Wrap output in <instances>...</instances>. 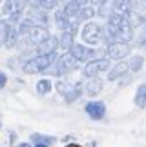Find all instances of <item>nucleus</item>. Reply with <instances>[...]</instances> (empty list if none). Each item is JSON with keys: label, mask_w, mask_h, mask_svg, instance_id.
<instances>
[{"label": "nucleus", "mask_w": 146, "mask_h": 147, "mask_svg": "<svg viewBox=\"0 0 146 147\" xmlns=\"http://www.w3.org/2000/svg\"><path fill=\"white\" fill-rule=\"evenodd\" d=\"M55 62V53H49V55H38L35 58L27 60L24 64V73L27 75H35V73H42V71H48L49 65Z\"/></svg>", "instance_id": "1"}, {"label": "nucleus", "mask_w": 146, "mask_h": 147, "mask_svg": "<svg viewBox=\"0 0 146 147\" xmlns=\"http://www.w3.org/2000/svg\"><path fill=\"white\" fill-rule=\"evenodd\" d=\"M102 38H104V31L99 24L88 22V24L82 27V40L86 44H89V46H95V44L102 42Z\"/></svg>", "instance_id": "2"}, {"label": "nucleus", "mask_w": 146, "mask_h": 147, "mask_svg": "<svg viewBox=\"0 0 146 147\" xmlns=\"http://www.w3.org/2000/svg\"><path fill=\"white\" fill-rule=\"evenodd\" d=\"M57 89L60 94H64V98L68 104H71V102L78 100V96L82 94V84H68V82H59L57 84Z\"/></svg>", "instance_id": "3"}, {"label": "nucleus", "mask_w": 146, "mask_h": 147, "mask_svg": "<svg viewBox=\"0 0 146 147\" xmlns=\"http://www.w3.org/2000/svg\"><path fill=\"white\" fill-rule=\"evenodd\" d=\"M110 67V60L108 58H97V60H89L86 67H84V75H86L88 78L89 76H97L99 73L106 71Z\"/></svg>", "instance_id": "4"}, {"label": "nucleus", "mask_w": 146, "mask_h": 147, "mask_svg": "<svg viewBox=\"0 0 146 147\" xmlns=\"http://www.w3.org/2000/svg\"><path fill=\"white\" fill-rule=\"evenodd\" d=\"M77 67V60L71 56V53H64L57 60V69H53L55 75H66V73L73 71Z\"/></svg>", "instance_id": "5"}, {"label": "nucleus", "mask_w": 146, "mask_h": 147, "mask_svg": "<svg viewBox=\"0 0 146 147\" xmlns=\"http://www.w3.org/2000/svg\"><path fill=\"white\" fill-rule=\"evenodd\" d=\"M70 53L77 62H89V60H93V56H95L93 49H89L86 46H81V44H73L70 47Z\"/></svg>", "instance_id": "6"}, {"label": "nucleus", "mask_w": 146, "mask_h": 147, "mask_svg": "<svg viewBox=\"0 0 146 147\" xmlns=\"http://www.w3.org/2000/svg\"><path fill=\"white\" fill-rule=\"evenodd\" d=\"M106 53L113 60H122L126 55H130V46L126 42H111L106 49Z\"/></svg>", "instance_id": "7"}, {"label": "nucleus", "mask_w": 146, "mask_h": 147, "mask_svg": "<svg viewBox=\"0 0 146 147\" xmlns=\"http://www.w3.org/2000/svg\"><path fill=\"white\" fill-rule=\"evenodd\" d=\"M22 7H24V2H22V0H5L2 11H4V15H8L13 22H16L20 13H22Z\"/></svg>", "instance_id": "8"}, {"label": "nucleus", "mask_w": 146, "mask_h": 147, "mask_svg": "<svg viewBox=\"0 0 146 147\" xmlns=\"http://www.w3.org/2000/svg\"><path fill=\"white\" fill-rule=\"evenodd\" d=\"M49 36V33L46 27H42V26H37V24H33V27L29 29V33H27V38H29V42L31 44H40L42 40H46V38Z\"/></svg>", "instance_id": "9"}, {"label": "nucleus", "mask_w": 146, "mask_h": 147, "mask_svg": "<svg viewBox=\"0 0 146 147\" xmlns=\"http://www.w3.org/2000/svg\"><path fill=\"white\" fill-rule=\"evenodd\" d=\"M86 113L93 120H100L106 113V105L102 102H89V104H86Z\"/></svg>", "instance_id": "10"}, {"label": "nucleus", "mask_w": 146, "mask_h": 147, "mask_svg": "<svg viewBox=\"0 0 146 147\" xmlns=\"http://www.w3.org/2000/svg\"><path fill=\"white\" fill-rule=\"evenodd\" d=\"M38 53L40 55H49V53H55V49L59 47V38L57 36H51L49 35L46 40H42L40 44H38Z\"/></svg>", "instance_id": "11"}, {"label": "nucleus", "mask_w": 146, "mask_h": 147, "mask_svg": "<svg viewBox=\"0 0 146 147\" xmlns=\"http://www.w3.org/2000/svg\"><path fill=\"white\" fill-rule=\"evenodd\" d=\"M100 89H102V82H100L99 78H95V76H89L88 82H86V93L89 96H95V94L100 93Z\"/></svg>", "instance_id": "12"}, {"label": "nucleus", "mask_w": 146, "mask_h": 147, "mask_svg": "<svg viewBox=\"0 0 146 147\" xmlns=\"http://www.w3.org/2000/svg\"><path fill=\"white\" fill-rule=\"evenodd\" d=\"M128 69H130V67H128L126 62H121V64H117L113 69L108 73V80H117V78H121V76L124 75Z\"/></svg>", "instance_id": "13"}, {"label": "nucleus", "mask_w": 146, "mask_h": 147, "mask_svg": "<svg viewBox=\"0 0 146 147\" xmlns=\"http://www.w3.org/2000/svg\"><path fill=\"white\" fill-rule=\"evenodd\" d=\"M29 20L35 24V22H38L37 26H42V27H46L48 24V16L44 11H37V9H31V13H29Z\"/></svg>", "instance_id": "14"}, {"label": "nucleus", "mask_w": 146, "mask_h": 147, "mask_svg": "<svg viewBox=\"0 0 146 147\" xmlns=\"http://www.w3.org/2000/svg\"><path fill=\"white\" fill-rule=\"evenodd\" d=\"M135 105L137 107H146V84H141L135 93Z\"/></svg>", "instance_id": "15"}, {"label": "nucleus", "mask_w": 146, "mask_h": 147, "mask_svg": "<svg viewBox=\"0 0 146 147\" xmlns=\"http://www.w3.org/2000/svg\"><path fill=\"white\" fill-rule=\"evenodd\" d=\"M78 9H81V5H78V4H75V2H73V0H71V2H68V4H66L64 5V15L66 16H68V18L71 20V18H77V15H78Z\"/></svg>", "instance_id": "16"}, {"label": "nucleus", "mask_w": 146, "mask_h": 147, "mask_svg": "<svg viewBox=\"0 0 146 147\" xmlns=\"http://www.w3.org/2000/svg\"><path fill=\"white\" fill-rule=\"evenodd\" d=\"M73 33L71 31H62V36L59 38V46L62 47V49H70L73 46Z\"/></svg>", "instance_id": "17"}, {"label": "nucleus", "mask_w": 146, "mask_h": 147, "mask_svg": "<svg viewBox=\"0 0 146 147\" xmlns=\"http://www.w3.org/2000/svg\"><path fill=\"white\" fill-rule=\"evenodd\" d=\"M95 15V9L91 5H81V9H78V15H77V20H89L93 18Z\"/></svg>", "instance_id": "18"}, {"label": "nucleus", "mask_w": 146, "mask_h": 147, "mask_svg": "<svg viewBox=\"0 0 146 147\" xmlns=\"http://www.w3.org/2000/svg\"><path fill=\"white\" fill-rule=\"evenodd\" d=\"M9 29H11V26L8 24V22H0V46H4L5 40H8V35H9Z\"/></svg>", "instance_id": "19"}, {"label": "nucleus", "mask_w": 146, "mask_h": 147, "mask_svg": "<svg viewBox=\"0 0 146 147\" xmlns=\"http://www.w3.org/2000/svg\"><path fill=\"white\" fill-rule=\"evenodd\" d=\"M16 40H18V31H16L15 27H11V29H9V35H8V40H5L4 46L5 47H15Z\"/></svg>", "instance_id": "20"}, {"label": "nucleus", "mask_w": 146, "mask_h": 147, "mask_svg": "<svg viewBox=\"0 0 146 147\" xmlns=\"http://www.w3.org/2000/svg\"><path fill=\"white\" fill-rule=\"evenodd\" d=\"M37 91L40 94H48L49 91H51V82L48 80V78H44V80H40L37 84Z\"/></svg>", "instance_id": "21"}, {"label": "nucleus", "mask_w": 146, "mask_h": 147, "mask_svg": "<svg viewBox=\"0 0 146 147\" xmlns=\"http://www.w3.org/2000/svg\"><path fill=\"white\" fill-rule=\"evenodd\" d=\"M143 62H144V58L141 55H137V56H132V60H130V64H128V67H130L132 71H139L143 67Z\"/></svg>", "instance_id": "22"}, {"label": "nucleus", "mask_w": 146, "mask_h": 147, "mask_svg": "<svg viewBox=\"0 0 146 147\" xmlns=\"http://www.w3.org/2000/svg\"><path fill=\"white\" fill-rule=\"evenodd\" d=\"M57 2L59 0H35V5H38L40 9H53Z\"/></svg>", "instance_id": "23"}, {"label": "nucleus", "mask_w": 146, "mask_h": 147, "mask_svg": "<svg viewBox=\"0 0 146 147\" xmlns=\"http://www.w3.org/2000/svg\"><path fill=\"white\" fill-rule=\"evenodd\" d=\"M5 82H8V78H5V75H4L2 71H0V89L5 86Z\"/></svg>", "instance_id": "24"}, {"label": "nucleus", "mask_w": 146, "mask_h": 147, "mask_svg": "<svg viewBox=\"0 0 146 147\" xmlns=\"http://www.w3.org/2000/svg\"><path fill=\"white\" fill-rule=\"evenodd\" d=\"M73 2H75V4H78V5H86V4L89 2V0H73Z\"/></svg>", "instance_id": "25"}, {"label": "nucleus", "mask_w": 146, "mask_h": 147, "mask_svg": "<svg viewBox=\"0 0 146 147\" xmlns=\"http://www.w3.org/2000/svg\"><path fill=\"white\" fill-rule=\"evenodd\" d=\"M139 44H146V29L143 31V36H141V40H139Z\"/></svg>", "instance_id": "26"}, {"label": "nucleus", "mask_w": 146, "mask_h": 147, "mask_svg": "<svg viewBox=\"0 0 146 147\" xmlns=\"http://www.w3.org/2000/svg\"><path fill=\"white\" fill-rule=\"evenodd\" d=\"M35 147H48V144H37Z\"/></svg>", "instance_id": "27"}, {"label": "nucleus", "mask_w": 146, "mask_h": 147, "mask_svg": "<svg viewBox=\"0 0 146 147\" xmlns=\"http://www.w3.org/2000/svg\"><path fill=\"white\" fill-rule=\"evenodd\" d=\"M66 147H81V145H77V144H68Z\"/></svg>", "instance_id": "28"}]
</instances>
